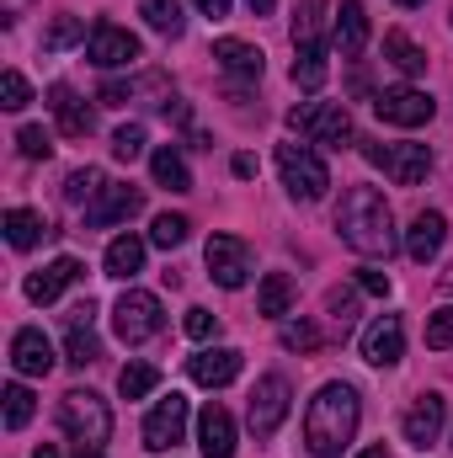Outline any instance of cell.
Instances as JSON below:
<instances>
[{
    "label": "cell",
    "instance_id": "46",
    "mask_svg": "<svg viewBox=\"0 0 453 458\" xmlns=\"http://www.w3.org/2000/svg\"><path fill=\"white\" fill-rule=\"evenodd\" d=\"M123 102H133V86H123V81H107V86H102V107H123Z\"/></svg>",
    "mask_w": 453,
    "mask_h": 458
},
{
    "label": "cell",
    "instance_id": "7",
    "mask_svg": "<svg viewBox=\"0 0 453 458\" xmlns=\"http://www.w3.org/2000/svg\"><path fill=\"white\" fill-rule=\"evenodd\" d=\"M160 320H166V315H160V299L144 293V288H128L113 304V331H117V342H128V346L150 342V336L160 331Z\"/></svg>",
    "mask_w": 453,
    "mask_h": 458
},
{
    "label": "cell",
    "instance_id": "16",
    "mask_svg": "<svg viewBox=\"0 0 453 458\" xmlns=\"http://www.w3.org/2000/svg\"><path fill=\"white\" fill-rule=\"evenodd\" d=\"M139 208H144V198H139L133 187H123V182H107V187L97 192V203L86 208V225H91V229L123 225V219H133Z\"/></svg>",
    "mask_w": 453,
    "mask_h": 458
},
{
    "label": "cell",
    "instance_id": "5",
    "mask_svg": "<svg viewBox=\"0 0 453 458\" xmlns=\"http://www.w3.org/2000/svg\"><path fill=\"white\" fill-rule=\"evenodd\" d=\"M294 133H304L310 144H326V149H346L352 144V113L341 102H304L288 113Z\"/></svg>",
    "mask_w": 453,
    "mask_h": 458
},
{
    "label": "cell",
    "instance_id": "41",
    "mask_svg": "<svg viewBox=\"0 0 453 458\" xmlns=\"http://www.w3.org/2000/svg\"><path fill=\"white\" fill-rule=\"evenodd\" d=\"M113 155L117 160H139V155H144V128H139V123H123L113 133Z\"/></svg>",
    "mask_w": 453,
    "mask_h": 458
},
{
    "label": "cell",
    "instance_id": "14",
    "mask_svg": "<svg viewBox=\"0 0 453 458\" xmlns=\"http://www.w3.org/2000/svg\"><path fill=\"white\" fill-rule=\"evenodd\" d=\"M443 416H449L443 394H416V405H411V411H406V421H400L406 443H411V448H432V443H438V432H443Z\"/></svg>",
    "mask_w": 453,
    "mask_h": 458
},
{
    "label": "cell",
    "instance_id": "13",
    "mask_svg": "<svg viewBox=\"0 0 453 458\" xmlns=\"http://www.w3.org/2000/svg\"><path fill=\"white\" fill-rule=\"evenodd\" d=\"M400 357H406V326H400V315H379V320L363 331V362L395 368Z\"/></svg>",
    "mask_w": 453,
    "mask_h": 458
},
{
    "label": "cell",
    "instance_id": "12",
    "mask_svg": "<svg viewBox=\"0 0 453 458\" xmlns=\"http://www.w3.org/2000/svg\"><path fill=\"white\" fill-rule=\"evenodd\" d=\"M86 54H91V64H97V70H123V64H133V59H139V38H133L128 27L97 21V27H91V43H86Z\"/></svg>",
    "mask_w": 453,
    "mask_h": 458
},
{
    "label": "cell",
    "instance_id": "39",
    "mask_svg": "<svg viewBox=\"0 0 453 458\" xmlns=\"http://www.w3.org/2000/svg\"><path fill=\"white\" fill-rule=\"evenodd\" d=\"M27 102H32V86H27L16 70H5V75H0V107H5V113H21Z\"/></svg>",
    "mask_w": 453,
    "mask_h": 458
},
{
    "label": "cell",
    "instance_id": "22",
    "mask_svg": "<svg viewBox=\"0 0 453 458\" xmlns=\"http://www.w3.org/2000/svg\"><path fill=\"white\" fill-rule=\"evenodd\" d=\"M198 448H203V458L235 454V421H229L225 405H203V416H198Z\"/></svg>",
    "mask_w": 453,
    "mask_h": 458
},
{
    "label": "cell",
    "instance_id": "11",
    "mask_svg": "<svg viewBox=\"0 0 453 458\" xmlns=\"http://www.w3.org/2000/svg\"><path fill=\"white\" fill-rule=\"evenodd\" d=\"M288 416V378L283 373H267L256 389H251V432L256 437H272Z\"/></svg>",
    "mask_w": 453,
    "mask_h": 458
},
{
    "label": "cell",
    "instance_id": "15",
    "mask_svg": "<svg viewBox=\"0 0 453 458\" xmlns=\"http://www.w3.org/2000/svg\"><path fill=\"white\" fill-rule=\"evenodd\" d=\"M11 368L21 378H48L54 373V346H48V336L38 326H27V331L11 336Z\"/></svg>",
    "mask_w": 453,
    "mask_h": 458
},
{
    "label": "cell",
    "instance_id": "49",
    "mask_svg": "<svg viewBox=\"0 0 453 458\" xmlns=\"http://www.w3.org/2000/svg\"><path fill=\"white\" fill-rule=\"evenodd\" d=\"M245 5H251V16H267V11H272L278 0H245Z\"/></svg>",
    "mask_w": 453,
    "mask_h": 458
},
{
    "label": "cell",
    "instance_id": "17",
    "mask_svg": "<svg viewBox=\"0 0 453 458\" xmlns=\"http://www.w3.org/2000/svg\"><path fill=\"white\" fill-rule=\"evenodd\" d=\"M81 272H86V267H81L75 256H59V261H48L43 272H32V277L21 283V293H27L32 304H54L70 283H81Z\"/></svg>",
    "mask_w": 453,
    "mask_h": 458
},
{
    "label": "cell",
    "instance_id": "3",
    "mask_svg": "<svg viewBox=\"0 0 453 458\" xmlns=\"http://www.w3.org/2000/svg\"><path fill=\"white\" fill-rule=\"evenodd\" d=\"M59 427H64L81 448H102V443L113 437V411H107L102 394H91V389H70V394L59 400Z\"/></svg>",
    "mask_w": 453,
    "mask_h": 458
},
{
    "label": "cell",
    "instance_id": "1",
    "mask_svg": "<svg viewBox=\"0 0 453 458\" xmlns=\"http://www.w3.org/2000/svg\"><path fill=\"white\" fill-rule=\"evenodd\" d=\"M337 234L357 250V256H384V261H389L395 245H400V234H395V214H389L384 192H373V187H352V192L341 198Z\"/></svg>",
    "mask_w": 453,
    "mask_h": 458
},
{
    "label": "cell",
    "instance_id": "48",
    "mask_svg": "<svg viewBox=\"0 0 453 458\" xmlns=\"http://www.w3.org/2000/svg\"><path fill=\"white\" fill-rule=\"evenodd\" d=\"M192 5H198L203 16H214V21H219V16H229V0H192Z\"/></svg>",
    "mask_w": 453,
    "mask_h": 458
},
{
    "label": "cell",
    "instance_id": "31",
    "mask_svg": "<svg viewBox=\"0 0 453 458\" xmlns=\"http://www.w3.org/2000/svg\"><path fill=\"white\" fill-rule=\"evenodd\" d=\"M139 16L160 32V38H176L182 27H187V16H182V0H139Z\"/></svg>",
    "mask_w": 453,
    "mask_h": 458
},
{
    "label": "cell",
    "instance_id": "52",
    "mask_svg": "<svg viewBox=\"0 0 453 458\" xmlns=\"http://www.w3.org/2000/svg\"><path fill=\"white\" fill-rule=\"evenodd\" d=\"M75 458H107V454H102V448H81Z\"/></svg>",
    "mask_w": 453,
    "mask_h": 458
},
{
    "label": "cell",
    "instance_id": "38",
    "mask_svg": "<svg viewBox=\"0 0 453 458\" xmlns=\"http://www.w3.org/2000/svg\"><path fill=\"white\" fill-rule=\"evenodd\" d=\"M326 315L337 320V331H352L357 326V293L352 288H331L326 293Z\"/></svg>",
    "mask_w": 453,
    "mask_h": 458
},
{
    "label": "cell",
    "instance_id": "37",
    "mask_svg": "<svg viewBox=\"0 0 453 458\" xmlns=\"http://www.w3.org/2000/svg\"><path fill=\"white\" fill-rule=\"evenodd\" d=\"M187 219H182V214H160V219H155V225H150V240H155V245H160V250H176V245H182V240H187Z\"/></svg>",
    "mask_w": 453,
    "mask_h": 458
},
{
    "label": "cell",
    "instance_id": "24",
    "mask_svg": "<svg viewBox=\"0 0 453 458\" xmlns=\"http://www.w3.org/2000/svg\"><path fill=\"white\" fill-rule=\"evenodd\" d=\"M363 43H368V16H363V0H341L337 48H341V54H363Z\"/></svg>",
    "mask_w": 453,
    "mask_h": 458
},
{
    "label": "cell",
    "instance_id": "20",
    "mask_svg": "<svg viewBox=\"0 0 453 458\" xmlns=\"http://www.w3.org/2000/svg\"><path fill=\"white\" fill-rule=\"evenodd\" d=\"M214 59H219V70L235 75V81H261V70H267V54L256 43H245V38H219L214 43Z\"/></svg>",
    "mask_w": 453,
    "mask_h": 458
},
{
    "label": "cell",
    "instance_id": "34",
    "mask_svg": "<svg viewBox=\"0 0 453 458\" xmlns=\"http://www.w3.org/2000/svg\"><path fill=\"white\" fill-rule=\"evenodd\" d=\"M155 384H160V368H150V362H128V368L117 373V394H123V400H144Z\"/></svg>",
    "mask_w": 453,
    "mask_h": 458
},
{
    "label": "cell",
    "instance_id": "9",
    "mask_svg": "<svg viewBox=\"0 0 453 458\" xmlns=\"http://www.w3.org/2000/svg\"><path fill=\"white\" fill-rule=\"evenodd\" d=\"M182 432H187V400L171 389V394L155 400V411L144 416V448H150V454H171V448L182 443Z\"/></svg>",
    "mask_w": 453,
    "mask_h": 458
},
{
    "label": "cell",
    "instance_id": "50",
    "mask_svg": "<svg viewBox=\"0 0 453 458\" xmlns=\"http://www.w3.org/2000/svg\"><path fill=\"white\" fill-rule=\"evenodd\" d=\"M357 458H389V448H384V443H373V448H363Z\"/></svg>",
    "mask_w": 453,
    "mask_h": 458
},
{
    "label": "cell",
    "instance_id": "29",
    "mask_svg": "<svg viewBox=\"0 0 453 458\" xmlns=\"http://www.w3.org/2000/svg\"><path fill=\"white\" fill-rule=\"evenodd\" d=\"M43 234H48L43 214H32V208H11V214H5V240H11L16 250H32Z\"/></svg>",
    "mask_w": 453,
    "mask_h": 458
},
{
    "label": "cell",
    "instance_id": "32",
    "mask_svg": "<svg viewBox=\"0 0 453 458\" xmlns=\"http://www.w3.org/2000/svg\"><path fill=\"white\" fill-rule=\"evenodd\" d=\"M294 86H299V91H321V86H326V43H321V48H299V59H294Z\"/></svg>",
    "mask_w": 453,
    "mask_h": 458
},
{
    "label": "cell",
    "instance_id": "21",
    "mask_svg": "<svg viewBox=\"0 0 453 458\" xmlns=\"http://www.w3.org/2000/svg\"><path fill=\"white\" fill-rule=\"evenodd\" d=\"M443 240H449V219L438 214V208H422L411 229H406V250H411V261H432L438 250H443Z\"/></svg>",
    "mask_w": 453,
    "mask_h": 458
},
{
    "label": "cell",
    "instance_id": "19",
    "mask_svg": "<svg viewBox=\"0 0 453 458\" xmlns=\"http://www.w3.org/2000/svg\"><path fill=\"white\" fill-rule=\"evenodd\" d=\"M48 113L59 117V133H64V139H86V133L97 128V113H91L86 97L70 91V86H48Z\"/></svg>",
    "mask_w": 453,
    "mask_h": 458
},
{
    "label": "cell",
    "instance_id": "28",
    "mask_svg": "<svg viewBox=\"0 0 453 458\" xmlns=\"http://www.w3.org/2000/svg\"><path fill=\"white\" fill-rule=\"evenodd\" d=\"M384 59H389L400 75H422V70H427V48H416L406 32H384Z\"/></svg>",
    "mask_w": 453,
    "mask_h": 458
},
{
    "label": "cell",
    "instance_id": "10",
    "mask_svg": "<svg viewBox=\"0 0 453 458\" xmlns=\"http://www.w3.org/2000/svg\"><path fill=\"white\" fill-rule=\"evenodd\" d=\"M373 113L384 117V123H395V128H422V123H432L438 102L427 91H416V86H395V91L373 97Z\"/></svg>",
    "mask_w": 453,
    "mask_h": 458
},
{
    "label": "cell",
    "instance_id": "6",
    "mask_svg": "<svg viewBox=\"0 0 453 458\" xmlns=\"http://www.w3.org/2000/svg\"><path fill=\"white\" fill-rule=\"evenodd\" d=\"M363 155H368V165H379L400 187H416L432 171V149L427 144H363Z\"/></svg>",
    "mask_w": 453,
    "mask_h": 458
},
{
    "label": "cell",
    "instance_id": "51",
    "mask_svg": "<svg viewBox=\"0 0 453 458\" xmlns=\"http://www.w3.org/2000/svg\"><path fill=\"white\" fill-rule=\"evenodd\" d=\"M32 458H59V448H48V443H38V454Z\"/></svg>",
    "mask_w": 453,
    "mask_h": 458
},
{
    "label": "cell",
    "instance_id": "33",
    "mask_svg": "<svg viewBox=\"0 0 453 458\" xmlns=\"http://www.w3.org/2000/svg\"><path fill=\"white\" fill-rule=\"evenodd\" d=\"M102 187H107V182H102V171H97V165H81V171H70V182H64V203H75V208L86 203V208H91Z\"/></svg>",
    "mask_w": 453,
    "mask_h": 458
},
{
    "label": "cell",
    "instance_id": "26",
    "mask_svg": "<svg viewBox=\"0 0 453 458\" xmlns=\"http://www.w3.org/2000/svg\"><path fill=\"white\" fill-rule=\"evenodd\" d=\"M150 171H155V182L160 187H171V192H192V176H187V160L171 149V144H160L155 155H150Z\"/></svg>",
    "mask_w": 453,
    "mask_h": 458
},
{
    "label": "cell",
    "instance_id": "2",
    "mask_svg": "<svg viewBox=\"0 0 453 458\" xmlns=\"http://www.w3.org/2000/svg\"><path fill=\"white\" fill-rule=\"evenodd\" d=\"M357 432V394L346 384H326L304 411V448L315 458H337Z\"/></svg>",
    "mask_w": 453,
    "mask_h": 458
},
{
    "label": "cell",
    "instance_id": "8",
    "mask_svg": "<svg viewBox=\"0 0 453 458\" xmlns=\"http://www.w3.org/2000/svg\"><path fill=\"white\" fill-rule=\"evenodd\" d=\"M203 261H209V277L219 288H245V277H251V250L240 234H214L203 245Z\"/></svg>",
    "mask_w": 453,
    "mask_h": 458
},
{
    "label": "cell",
    "instance_id": "44",
    "mask_svg": "<svg viewBox=\"0 0 453 458\" xmlns=\"http://www.w3.org/2000/svg\"><path fill=\"white\" fill-rule=\"evenodd\" d=\"M187 336L192 342H209V336H219V315H209V310H187Z\"/></svg>",
    "mask_w": 453,
    "mask_h": 458
},
{
    "label": "cell",
    "instance_id": "53",
    "mask_svg": "<svg viewBox=\"0 0 453 458\" xmlns=\"http://www.w3.org/2000/svg\"><path fill=\"white\" fill-rule=\"evenodd\" d=\"M395 5H427V0H395Z\"/></svg>",
    "mask_w": 453,
    "mask_h": 458
},
{
    "label": "cell",
    "instance_id": "35",
    "mask_svg": "<svg viewBox=\"0 0 453 458\" xmlns=\"http://www.w3.org/2000/svg\"><path fill=\"white\" fill-rule=\"evenodd\" d=\"M0 400H5V427H11V432H21V427L32 421V411H38V400H32V389H27V384H5V394H0Z\"/></svg>",
    "mask_w": 453,
    "mask_h": 458
},
{
    "label": "cell",
    "instance_id": "25",
    "mask_svg": "<svg viewBox=\"0 0 453 458\" xmlns=\"http://www.w3.org/2000/svg\"><path fill=\"white\" fill-rule=\"evenodd\" d=\"M102 267H107V277H133L144 267V240L139 234H117L107 245V256H102Z\"/></svg>",
    "mask_w": 453,
    "mask_h": 458
},
{
    "label": "cell",
    "instance_id": "42",
    "mask_svg": "<svg viewBox=\"0 0 453 458\" xmlns=\"http://www.w3.org/2000/svg\"><path fill=\"white\" fill-rule=\"evenodd\" d=\"M16 149H21L27 160H48V155H54V139H48L43 128H32V123H27V128L16 133Z\"/></svg>",
    "mask_w": 453,
    "mask_h": 458
},
{
    "label": "cell",
    "instance_id": "36",
    "mask_svg": "<svg viewBox=\"0 0 453 458\" xmlns=\"http://www.w3.org/2000/svg\"><path fill=\"white\" fill-rule=\"evenodd\" d=\"M81 38H86V21L64 11V16H54V27L43 32V48H48V54H59V48H70V43H81Z\"/></svg>",
    "mask_w": 453,
    "mask_h": 458
},
{
    "label": "cell",
    "instance_id": "47",
    "mask_svg": "<svg viewBox=\"0 0 453 458\" xmlns=\"http://www.w3.org/2000/svg\"><path fill=\"white\" fill-rule=\"evenodd\" d=\"M229 171H235L240 182H251V176H256V155H235V165H229Z\"/></svg>",
    "mask_w": 453,
    "mask_h": 458
},
{
    "label": "cell",
    "instance_id": "23",
    "mask_svg": "<svg viewBox=\"0 0 453 458\" xmlns=\"http://www.w3.org/2000/svg\"><path fill=\"white\" fill-rule=\"evenodd\" d=\"M97 357H102V342H97V331H91V304H81V310L70 315V331H64V362L86 368V362H97Z\"/></svg>",
    "mask_w": 453,
    "mask_h": 458
},
{
    "label": "cell",
    "instance_id": "45",
    "mask_svg": "<svg viewBox=\"0 0 453 458\" xmlns=\"http://www.w3.org/2000/svg\"><path fill=\"white\" fill-rule=\"evenodd\" d=\"M357 288H363V293H373V299H384V293H389V277L368 267V272H357Z\"/></svg>",
    "mask_w": 453,
    "mask_h": 458
},
{
    "label": "cell",
    "instance_id": "27",
    "mask_svg": "<svg viewBox=\"0 0 453 458\" xmlns=\"http://www.w3.org/2000/svg\"><path fill=\"white\" fill-rule=\"evenodd\" d=\"M288 304H294V277H288V272H267V277H261V293H256V310L272 315V320H283Z\"/></svg>",
    "mask_w": 453,
    "mask_h": 458
},
{
    "label": "cell",
    "instance_id": "18",
    "mask_svg": "<svg viewBox=\"0 0 453 458\" xmlns=\"http://www.w3.org/2000/svg\"><path fill=\"white\" fill-rule=\"evenodd\" d=\"M187 373L203 384V389H225L240 378V352L235 346H203L198 357H187Z\"/></svg>",
    "mask_w": 453,
    "mask_h": 458
},
{
    "label": "cell",
    "instance_id": "43",
    "mask_svg": "<svg viewBox=\"0 0 453 458\" xmlns=\"http://www.w3.org/2000/svg\"><path fill=\"white\" fill-rule=\"evenodd\" d=\"M427 346H432V352L453 346V304H449V310H438V315L427 320Z\"/></svg>",
    "mask_w": 453,
    "mask_h": 458
},
{
    "label": "cell",
    "instance_id": "30",
    "mask_svg": "<svg viewBox=\"0 0 453 458\" xmlns=\"http://www.w3.org/2000/svg\"><path fill=\"white\" fill-rule=\"evenodd\" d=\"M321 27H326V5H321V0H304V5L294 11V48H321V43H326Z\"/></svg>",
    "mask_w": 453,
    "mask_h": 458
},
{
    "label": "cell",
    "instance_id": "40",
    "mask_svg": "<svg viewBox=\"0 0 453 458\" xmlns=\"http://www.w3.org/2000/svg\"><path fill=\"white\" fill-rule=\"evenodd\" d=\"M283 346H288V352H321V331H315L310 320H288V326H283Z\"/></svg>",
    "mask_w": 453,
    "mask_h": 458
},
{
    "label": "cell",
    "instance_id": "4",
    "mask_svg": "<svg viewBox=\"0 0 453 458\" xmlns=\"http://www.w3.org/2000/svg\"><path fill=\"white\" fill-rule=\"evenodd\" d=\"M278 171H283L288 198H299V203H321L331 187V171L310 144H278Z\"/></svg>",
    "mask_w": 453,
    "mask_h": 458
}]
</instances>
